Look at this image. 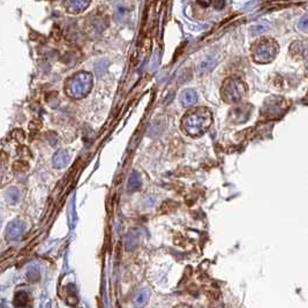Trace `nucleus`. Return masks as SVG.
I'll use <instances>...</instances> for the list:
<instances>
[{
	"label": "nucleus",
	"instance_id": "nucleus-1",
	"mask_svg": "<svg viewBox=\"0 0 308 308\" xmlns=\"http://www.w3.org/2000/svg\"><path fill=\"white\" fill-rule=\"evenodd\" d=\"M211 124V114L208 110L200 109L189 112L182 118L181 127L186 134L200 137L208 130Z\"/></svg>",
	"mask_w": 308,
	"mask_h": 308
},
{
	"label": "nucleus",
	"instance_id": "nucleus-2",
	"mask_svg": "<svg viewBox=\"0 0 308 308\" xmlns=\"http://www.w3.org/2000/svg\"><path fill=\"white\" fill-rule=\"evenodd\" d=\"M93 88V76L86 72H80L70 76L66 82V93L73 98H82Z\"/></svg>",
	"mask_w": 308,
	"mask_h": 308
},
{
	"label": "nucleus",
	"instance_id": "nucleus-3",
	"mask_svg": "<svg viewBox=\"0 0 308 308\" xmlns=\"http://www.w3.org/2000/svg\"><path fill=\"white\" fill-rule=\"evenodd\" d=\"M277 51H278V45L275 40L263 38L255 43L252 50V55L256 63L267 64L274 60L277 55Z\"/></svg>",
	"mask_w": 308,
	"mask_h": 308
},
{
	"label": "nucleus",
	"instance_id": "nucleus-4",
	"mask_svg": "<svg viewBox=\"0 0 308 308\" xmlns=\"http://www.w3.org/2000/svg\"><path fill=\"white\" fill-rule=\"evenodd\" d=\"M245 84L237 77H229L222 87V97L226 103H237L245 95Z\"/></svg>",
	"mask_w": 308,
	"mask_h": 308
},
{
	"label": "nucleus",
	"instance_id": "nucleus-5",
	"mask_svg": "<svg viewBox=\"0 0 308 308\" xmlns=\"http://www.w3.org/2000/svg\"><path fill=\"white\" fill-rule=\"evenodd\" d=\"M252 112V106L249 104H240L233 107L230 112V120L235 124H241L248 120Z\"/></svg>",
	"mask_w": 308,
	"mask_h": 308
},
{
	"label": "nucleus",
	"instance_id": "nucleus-6",
	"mask_svg": "<svg viewBox=\"0 0 308 308\" xmlns=\"http://www.w3.org/2000/svg\"><path fill=\"white\" fill-rule=\"evenodd\" d=\"M25 232V223L20 219H15L12 223H9L7 229H6V239L8 241H14L21 238V236Z\"/></svg>",
	"mask_w": 308,
	"mask_h": 308
},
{
	"label": "nucleus",
	"instance_id": "nucleus-7",
	"mask_svg": "<svg viewBox=\"0 0 308 308\" xmlns=\"http://www.w3.org/2000/svg\"><path fill=\"white\" fill-rule=\"evenodd\" d=\"M149 299H150V291L148 287H140L133 294L132 304L135 308H143L149 303Z\"/></svg>",
	"mask_w": 308,
	"mask_h": 308
},
{
	"label": "nucleus",
	"instance_id": "nucleus-8",
	"mask_svg": "<svg viewBox=\"0 0 308 308\" xmlns=\"http://www.w3.org/2000/svg\"><path fill=\"white\" fill-rule=\"evenodd\" d=\"M69 163V155L66 150H59L57 151L53 156V165L56 168H65L67 164Z\"/></svg>",
	"mask_w": 308,
	"mask_h": 308
},
{
	"label": "nucleus",
	"instance_id": "nucleus-9",
	"mask_svg": "<svg viewBox=\"0 0 308 308\" xmlns=\"http://www.w3.org/2000/svg\"><path fill=\"white\" fill-rule=\"evenodd\" d=\"M282 104L283 102L280 98H272L270 101L266 102L265 112L272 114V116L274 113H279L282 110Z\"/></svg>",
	"mask_w": 308,
	"mask_h": 308
},
{
	"label": "nucleus",
	"instance_id": "nucleus-10",
	"mask_svg": "<svg viewBox=\"0 0 308 308\" xmlns=\"http://www.w3.org/2000/svg\"><path fill=\"white\" fill-rule=\"evenodd\" d=\"M180 100H181L182 105H184L185 107H188V106L194 105L196 100H198V95H196L194 90L187 89L182 93Z\"/></svg>",
	"mask_w": 308,
	"mask_h": 308
},
{
	"label": "nucleus",
	"instance_id": "nucleus-11",
	"mask_svg": "<svg viewBox=\"0 0 308 308\" xmlns=\"http://www.w3.org/2000/svg\"><path fill=\"white\" fill-rule=\"evenodd\" d=\"M89 6L88 1H80V0H75V1H68L66 2L67 11L70 13H80L86 9Z\"/></svg>",
	"mask_w": 308,
	"mask_h": 308
},
{
	"label": "nucleus",
	"instance_id": "nucleus-12",
	"mask_svg": "<svg viewBox=\"0 0 308 308\" xmlns=\"http://www.w3.org/2000/svg\"><path fill=\"white\" fill-rule=\"evenodd\" d=\"M137 243H138V233L135 231V230H133V231H131L126 237L125 246H126L127 250H132L137 246Z\"/></svg>",
	"mask_w": 308,
	"mask_h": 308
},
{
	"label": "nucleus",
	"instance_id": "nucleus-13",
	"mask_svg": "<svg viewBox=\"0 0 308 308\" xmlns=\"http://www.w3.org/2000/svg\"><path fill=\"white\" fill-rule=\"evenodd\" d=\"M140 185H141L140 175H138L137 172H133V173L131 174L130 180H128V191L131 192L137 191V189L140 187Z\"/></svg>",
	"mask_w": 308,
	"mask_h": 308
},
{
	"label": "nucleus",
	"instance_id": "nucleus-14",
	"mask_svg": "<svg viewBox=\"0 0 308 308\" xmlns=\"http://www.w3.org/2000/svg\"><path fill=\"white\" fill-rule=\"evenodd\" d=\"M6 198H7L8 202H11L12 205H15L20 200V192L14 187L9 188L7 193H6Z\"/></svg>",
	"mask_w": 308,
	"mask_h": 308
},
{
	"label": "nucleus",
	"instance_id": "nucleus-15",
	"mask_svg": "<svg viewBox=\"0 0 308 308\" xmlns=\"http://www.w3.org/2000/svg\"><path fill=\"white\" fill-rule=\"evenodd\" d=\"M39 269L37 268L36 266L34 267H30L28 273H27V277H28V279L30 280V282H37V280L39 279Z\"/></svg>",
	"mask_w": 308,
	"mask_h": 308
},
{
	"label": "nucleus",
	"instance_id": "nucleus-16",
	"mask_svg": "<svg viewBox=\"0 0 308 308\" xmlns=\"http://www.w3.org/2000/svg\"><path fill=\"white\" fill-rule=\"evenodd\" d=\"M215 64L216 63H215L214 59H211V58L205 59V62H202L201 64H200V70H201L202 73L208 72V70H210V69L214 68Z\"/></svg>",
	"mask_w": 308,
	"mask_h": 308
},
{
	"label": "nucleus",
	"instance_id": "nucleus-17",
	"mask_svg": "<svg viewBox=\"0 0 308 308\" xmlns=\"http://www.w3.org/2000/svg\"><path fill=\"white\" fill-rule=\"evenodd\" d=\"M268 28H269L268 23H267V22H262V23H260V25L254 26V27H253V29H252V33L254 34V35H258V34H261V33L267 32V30H268Z\"/></svg>",
	"mask_w": 308,
	"mask_h": 308
},
{
	"label": "nucleus",
	"instance_id": "nucleus-18",
	"mask_svg": "<svg viewBox=\"0 0 308 308\" xmlns=\"http://www.w3.org/2000/svg\"><path fill=\"white\" fill-rule=\"evenodd\" d=\"M299 28L301 30H304V32H306V29H307V16H304V18L301 19V21L299 22Z\"/></svg>",
	"mask_w": 308,
	"mask_h": 308
},
{
	"label": "nucleus",
	"instance_id": "nucleus-19",
	"mask_svg": "<svg viewBox=\"0 0 308 308\" xmlns=\"http://www.w3.org/2000/svg\"><path fill=\"white\" fill-rule=\"evenodd\" d=\"M174 308H192V306H189V305H186V304H181V305H178V306H175Z\"/></svg>",
	"mask_w": 308,
	"mask_h": 308
}]
</instances>
